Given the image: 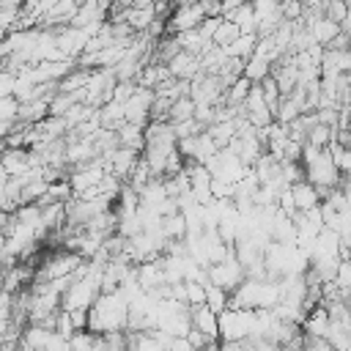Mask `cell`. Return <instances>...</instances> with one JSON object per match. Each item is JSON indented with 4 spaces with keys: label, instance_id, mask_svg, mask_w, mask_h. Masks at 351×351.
<instances>
[{
    "label": "cell",
    "instance_id": "1",
    "mask_svg": "<svg viewBox=\"0 0 351 351\" xmlns=\"http://www.w3.org/2000/svg\"><path fill=\"white\" fill-rule=\"evenodd\" d=\"M88 329L96 335H110V332H126L129 329V302L121 291L101 293L96 304L90 307Z\"/></svg>",
    "mask_w": 351,
    "mask_h": 351
},
{
    "label": "cell",
    "instance_id": "2",
    "mask_svg": "<svg viewBox=\"0 0 351 351\" xmlns=\"http://www.w3.org/2000/svg\"><path fill=\"white\" fill-rule=\"evenodd\" d=\"M282 299V285L280 280H244L233 293H230V307H244V310H263L274 307Z\"/></svg>",
    "mask_w": 351,
    "mask_h": 351
},
{
    "label": "cell",
    "instance_id": "3",
    "mask_svg": "<svg viewBox=\"0 0 351 351\" xmlns=\"http://www.w3.org/2000/svg\"><path fill=\"white\" fill-rule=\"evenodd\" d=\"M255 332V310L228 307L219 313V337L222 340H247Z\"/></svg>",
    "mask_w": 351,
    "mask_h": 351
},
{
    "label": "cell",
    "instance_id": "4",
    "mask_svg": "<svg viewBox=\"0 0 351 351\" xmlns=\"http://www.w3.org/2000/svg\"><path fill=\"white\" fill-rule=\"evenodd\" d=\"M85 263V258L74 250H63V252H52L36 271V282H49L58 277H71L80 266Z\"/></svg>",
    "mask_w": 351,
    "mask_h": 351
},
{
    "label": "cell",
    "instance_id": "5",
    "mask_svg": "<svg viewBox=\"0 0 351 351\" xmlns=\"http://www.w3.org/2000/svg\"><path fill=\"white\" fill-rule=\"evenodd\" d=\"M244 280H247V269H244V263H241L236 255H230V258H225V261L208 266V282L222 285V288L230 291V293H233Z\"/></svg>",
    "mask_w": 351,
    "mask_h": 351
},
{
    "label": "cell",
    "instance_id": "6",
    "mask_svg": "<svg viewBox=\"0 0 351 351\" xmlns=\"http://www.w3.org/2000/svg\"><path fill=\"white\" fill-rule=\"evenodd\" d=\"M206 19V11L200 3H189V5H178L173 11V16L167 19V33L170 36H178V33H186V30H195L200 27V22Z\"/></svg>",
    "mask_w": 351,
    "mask_h": 351
},
{
    "label": "cell",
    "instance_id": "7",
    "mask_svg": "<svg viewBox=\"0 0 351 351\" xmlns=\"http://www.w3.org/2000/svg\"><path fill=\"white\" fill-rule=\"evenodd\" d=\"M167 66H170V74H173L176 80H195V77L203 71L200 55H192V52H186V49H181Z\"/></svg>",
    "mask_w": 351,
    "mask_h": 351
},
{
    "label": "cell",
    "instance_id": "8",
    "mask_svg": "<svg viewBox=\"0 0 351 351\" xmlns=\"http://www.w3.org/2000/svg\"><path fill=\"white\" fill-rule=\"evenodd\" d=\"M192 326L208 337H219V313H214L208 304H197L192 307Z\"/></svg>",
    "mask_w": 351,
    "mask_h": 351
},
{
    "label": "cell",
    "instance_id": "9",
    "mask_svg": "<svg viewBox=\"0 0 351 351\" xmlns=\"http://www.w3.org/2000/svg\"><path fill=\"white\" fill-rule=\"evenodd\" d=\"M291 189H293V200H296V208H299V211H310V208H315V206L324 203L318 186L310 184V181H296Z\"/></svg>",
    "mask_w": 351,
    "mask_h": 351
},
{
    "label": "cell",
    "instance_id": "10",
    "mask_svg": "<svg viewBox=\"0 0 351 351\" xmlns=\"http://www.w3.org/2000/svg\"><path fill=\"white\" fill-rule=\"evenodd\" d=\"M49 101L52 99H33V101H25L19 107V121L27 123V126H36L41 121H47L52 112H49Z\"/></svg>",
    "mask_w": 351,
    "mask_h": 351
},
{
    "label": "cell",
    "instance_id": "11",
    "mask_svg": "<svg viewBox=\"0 0 351 351\" xmlns=\"http://www.w3.org/2000/svg\"><path fill=\"white\" fill-rule=\"evenodd\" d=\"M118 140H121V145L123 148H132V151H145V145H148V140H145V126H137V123H123L121 129H118Z\"/></svg>",
    "mask_w": 351,
    "mask_h": 351
},
{
    "label": "cell",
    "instance_id": "12",
    "mask_svg": "<svg viewBox=\"0 0 351 351\" xmlns=\"http://www.w3.org/2000/svg\"><path fill=\"white\" fill-rule=\"evenodd\" d=\"M307 27V25H304ZM310 33H313V38H315V44H329L335 36H340L343 33V27H340V22H335V19H329V16H321L318 22H313L310 27H307Z\"/></svg>",
    "mask_w": 351,
    "mask_h": 351
},
{
    "label": "cell",
    "instance_id": "13",
    "mask_svg": "<svg viewBox=\"0 0 351 351\" xmlns=\"http://www.w3.org/2000/svg\"><path fill=\"white\" fill-rule=\"evenodd\" d=\"M225 16H228L230 22H236V25L241 27V33H258V14H255L252 3H247V5L236 8V11L225 14Z\"/></svg>",
    "mask_w": 351,
    "mask_h": 351
},
{
    "label": "cell",
    "instance_id": "14",
    "mask_svg": "<svg viewBox=\"0 0 351 351\" xmlns=\"http://www.w3.org/2000/svg\"><path fill=\"white\" fill-rule=\"evenodd\" d=\"M206 304H208L214 313H225V310L230 307V291H225L222 285L208 282V285H206Z\"/></svg>",
    "mask_w": 351,
    "mask_h": 351
},
{
    "label": "cell",
    "instance_id": "15",
    "mask_svg": "<svg viewBox=\"0 0 351 351\" xmlns=\"http://www.w3.org/2000/svg\"><path fill=\"white\" fill-rule=\"evenodd\" d=\"M129 351H167L154 332H129Z\"/></svg>",
    "mask_w": 351,
    "mask_h": 351
},
{
    "label": "cell",
    "instance_id": "16",
    "mask_svg": "<svg viewBox=\"0 0 351 351\" xmlns=\"http://www.w3.org/2000/svg\"><path fill=\"white\" fill-rule=\"evenodd\" d=\"M239 36H241V27H239L236 22H230L228 16H222V22H219V27H217V33H214V44L228 47V44H233Z\"/></svg>",
    "mask_w": 351,
    "mask_h": 351
},
{
    "label": "cell",
    "instance_id": "17",
    "mask_svg": "<svg viewBox=\"0 0 351 351\" xmlns=\"http://www.w3.org/2000/svg\"><path fill=\"white\" fill-rule=\"evenodd\" d=\"M195 110H197V101L192 96H181L173 101V110H170V121L178 123V121H186V118H195Z\"/></svg>",
    "mask_w": 351,
    "mask_h": 351
},
{
    "label": "cell",
    "instance_id": "18",
    "mask_svg": "<svg viewBox=\"0 0 351 351\" xmlns=\"http://www.w3.org/2000/svg\"><path fill=\"white\" fill-rule=\"evenodd\" d=\"M184 302H186L189 307L206 304V282H197V280H184Z\"/></svg>",
    "mask_w": 351,
    "mask_h": 351
},
{
    "label": "cell",
    "instance_id": "19",
    "mask_svg": "<svg viewBox=\"0 0 351 351\" xmlns=\"http://www.w3.org/2000/svg\"><path fill=\"white\" fill-rule=\"evenodd\" d=\"M19 107H22V101L16 96H3L0 99V118L3 121H19Z\"/></svg>",
    "mask_w": 351,
    "mask_h": 351
},
{
    "label": "cell",
    "instance_id": "20",
    "mask_svg": "<svg viewBox=\"0 0 351 351\" xmlns=\"http://www.w3.org/2000/svg\"><path fill=\"white\" fill-rule=\"evenodd\" d=\"M280 5H282V16H285L288 22L302 19V16H304V11H307V5H304L302 0H282Z\"/></svg>",
    "mask_w": 351,
    "mask_h": 351
},
{
    "label": "cell",
    "instance_id": "21",
    "mask_svg": "<svg viewBox=\"0 0 351 351\" xmlns=\"http://www.w3.org/2000/svg\"><path fill=\"white\" fill-rule=\"evenodd\" d=\"M324 11H326V16H329V19L343 22V19L348 16V3H346V0H329V3L324 5Z\"/></svg>",
    "mask_w": 351,
    "mask_h": 351
},
{
    "label": "cell",
    "instance_id": "22",
    "mask_svg": "<svg viewBox=\"0 0 351 351\" xmlns=\"http://www.w3.org/2000/svg\"><path fill=\"white\" fill-rule=\"evenodd\" d=\"M206 11V16H222V0H197Z\"/></svg>",
    "mask_w": 351,
    "mask_h": 351
},
{
    "label": "cell",
    "instance_id": "23",
    "mask_svg": "<svg viewBox=\"0 0 351 351\" xmlns=\"http://www.w3.org/2000/svg\"><path fill=\"white\" fill-rule=\"evenodd\" d=\"M247 3H252V0H222V16L236 11V8H241V5H247Z\"/></svg>",
    "mask_w": 351,
    "mask_h": 351
},
{
    "label": "cell",
    "instance_id": "24",
    "mask_svg": "<svg viewBox=\"0 0 351 351\" xmlns=\"http://www.w3.org/2000/svg\"><path fill=\"white\" fill-rule=\"evenodd\" d=\"M25 0H0V8H22Z\"/></svg>",
    "mask_w": 351,
    "mask_h": 351
},
{
    "label": "cell",
    "instance_id": "25",
    "mask_svg": "<svg viewBox=\"0 0 351 351\" xmlns=\"http://www.w3.org/2000/svg\"><path fill=\"white\" fill-rule=\"evenodd\" d=\"M348 52H351V49H348Z\"/></svg>",
    "mask_w": 351,
    "mask_h": 351
}]
</instances>
